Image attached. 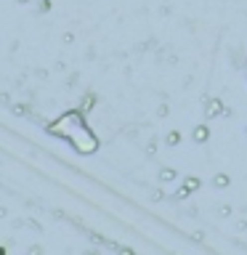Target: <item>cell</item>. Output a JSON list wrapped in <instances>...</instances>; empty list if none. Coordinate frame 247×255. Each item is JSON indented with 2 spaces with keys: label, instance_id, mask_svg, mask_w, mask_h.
Here are the masks:
<instances>
[{
  "label": "cell",
  "instance_id": "cell-1",
  "mask_svg": "<svg viewBox=\"0 0 247 255\" xmlns=\"http://www.w3.org/2000/svg\"><path fill=\"white\" fill-rule=\"evenodd\" d=\"M0 255H8V250H5V247H3V245H0Z\"/></svg>",
  "mask_w": 247,
  "mask_h": 255
}]
</instances>
